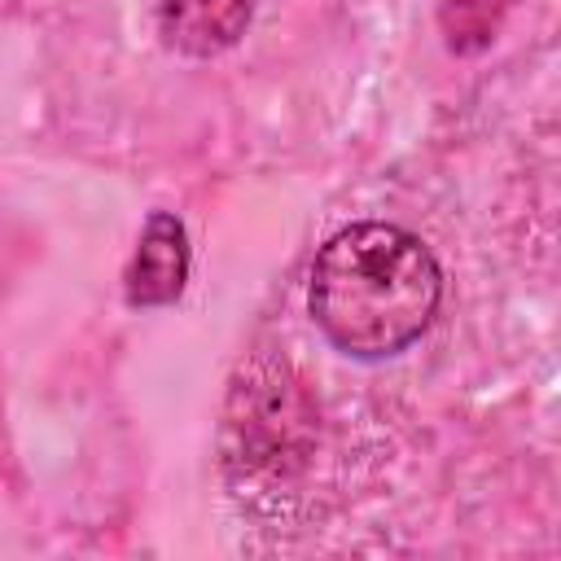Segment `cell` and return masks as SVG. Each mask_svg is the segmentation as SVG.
I'll use <instances>...</instances> for the list:
<instances>
[{
	"label": "cell",
	"instance_id": "cell-3",
	"mask_svg": "<svg viewBox=\"0 0 561 561\" xmlns=\"http://www.w3.org/2000/svg\"><path fill=\"white\" fill-rule=\"evenodd\" d=\"M254 18V0H162V39L184 57H215L232 48Z\"/></svg>",
	"mask_w": 561,
	"mask_h": 561
},
{
	"label": "cell",
	"instance_id": "cell-1",
	"mask_svg": "<svg viewBox=\"0 0 561 561\" xmlns=\"http://www.w3.org/2000/svg\"><path fill=\"white\" fill-rule=\"evenodd\" d=\"M443 272L421 237L394 224L342 228L311 267V316L355 359L408 351L434 320Z\"/></svg>",
	"mask_w": 561,
	"mask_h": 561
},
{
	"label": "cell",
	"instance_id": "cell-4",
	"mask_svg": "<svg viewBox=\"0 0 561 561\" xmlns=\"http://www.w3.org/2000/svg\"><path fill=\"white\" fill-rule=\"evenodd\" d=\"M508 4L513 0H443L438 22H443V35H447V48L451 53H478V48H486L495 39Z\"/></svg>",
	"mask_w": 561,
	"mask_h": 561
},
{
	"label": "cell",
	"instance_id": "cell-2",
	"mask_svg": "<svg viewBox=\"0 0 561 561\" xmlns=\"http://www.w3.org/2000/svg\"><path fill=\"white\" fill-rule=\"evenodd\" d=\"M184 280H188V232L175 215L153 210L127 267V302L167 307L184 294Z\"/></svg>",
	"mask_w": 561,
	"mask_h": 561
}]
</instances>
